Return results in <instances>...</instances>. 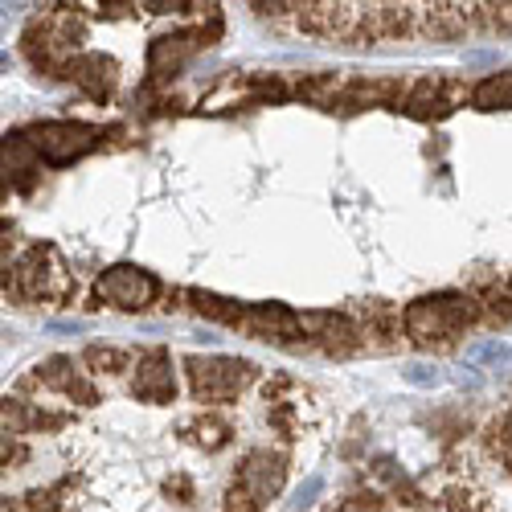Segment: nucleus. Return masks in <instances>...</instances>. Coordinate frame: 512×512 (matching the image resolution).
Wrapping results in <instances>:
<instances>
[{
    "label": "nucleus",
    "instance_id": "obj_1",
    "mask_svg": "<svg viewBox=\"0 0 512 512\" xmlns=\"http://www.w3.org/2000/svg\"><path fill=\"white\" fill-rule=\"evenodd\" d=\"M480 300L463 291H439V295H422V300L406 304L402 312V332L414 345H447L459 332H467L472 324H480Z\"/></svg>",
    "mask_w": 512,
    "mask_h": 512
},
{
    "label": "nucleus",
    "instance_id": "obj_2",
    "mask_svg": "<svg viewBox=\"0 0 512 512\" xmlns=\"http://www.w3.org/2000/svg\"><path fill=\"white\" fill-rule=\"evenodd\" d=\"M5 291L13 295V300H29V304H37V300L66 304L74 295V275L66 271L62 254L50 242H41V246H29L21 259L9 267Z\"/></svg>",
    "mask_w": 512,
    "mask_h": 512
},
{
    "label": "nucleus",
    "instance_id": "obj_3",
    "mask_svg": "<svg viewBox=\"0 0 512 512\" xmlns=\"http://www.w3.org/2000/svg\"><path fill=\"white\" fill-rule=\"evenodd\" d=\"M185 377L193 402H234L242 390H250L259 381V365H250L242 357H185Z\"/></svg>",
    "mask_w": 512,
    "mask_h": 512
},
{
    "label": "nucleus",
    "instance_id": "obj_4",
    "mask_svg": "<svg viewBox=\"0 0 512 512\" xmlns=\"http://www.w3.org/2000/svg\"><path fill=\"white\" fill-rule=\"evenodd\" d=\"M160 295V283L152 271L136 263H115L95 279V300L119 312H148Z\"/></svg>",
    "mask_w": 512,
    "mask_h": 512
},
{
    "label": "nucleus",
    "instance_id": "obj_5",
    "mask_svg": "<svg viewBox=\"0 0 512 512\" xmlns=\"http://www.w3.org/2000/svg\"><path fill=\"white\" fill-rule=\"evenodd\" d=\"M99 127L91 123H74V119H50V123H37L29 140L37 148V156L46 164H70L78 156H87L99 144Z\"/></svg>",
    "mask_w": 512,
    "mask_h": 512
},
{
    "label": "nucleus",
    "instance_id": "obj_6",
    "mask_svg": "<svg viewBox=\"0 0 512 512\" xmlns=\"http://www.w3.org/2000/svg\"><path fill=\"white\" fill-rule=\"evenodd\" d=\"M283 484H287V459L279 451H271V447H259V451H250L242 459V467H238V476H234L230 488H238L246 500L267 508L283 492Z\"/></svg>",
    "mask_w": 512,
    "mask_h": 512
},
{
    "label": "nucleus",
    "instance_id": "obj_7",
    "mask_svg": "<svg viewBox=\"0 0 512 512\" xmlns=\"http://www.w3.org/2000/svg\"><path fill=\"white\" fill-rule=\"evenodd\" d=\"M300 328L312 345H320L328 357H353L365 345V332L353 316H336V312H308L300 316Z\"/></svg>",
    "mask_w": 512,
    "mask_h": 512
},
{
    "label": "nucleus",
    "instance_id": "obj_8",
    "mask_svg": "<svg viewBox=\"0 0 512 512\" xmlns=\"http://www.w3.org/2000/svg\"><path fill=\"white\" fill-rule=\"evenodd\" d=\"M66 78L87 95L91 103H107L119 91V62L103 50H82L66 62Z\"/></svg>",
    "mask_w": 512,
    "mask_h": 512
},
{
    "label": "nucleus",
    "instance_id": "obj_9",
    "mask_svg": "<svg viewBox=\"0 0 512 512\" xmlns=\"http://www.w3.org/2000/svg\"><path fill=\"white\" fill-rule=\"evenodd\" d=\"M132 394L140 402H152V406H168L177 398V373H173V357L164 349H148L136 365V377H132Z\"/></svg>",
    "mask_w": 512,
    "mask_h": 512
},
{
    "label": "nucleus",
    "instance_id": "obj_10",
    "mask_svg": "<svg viewBox=\"0 0 512 512\" xmlns=\"http://www.w3.org/2000/svg\"><path fill=\"white\" fill-rule=\"evenodd\" d=\"M218 33V29H213ZM213 33L197 29V33H168V37H156L152 46H148V74L152 78H168V74H177L201 46H213Z\"/></svg>",
    "mask_w": 512,
    "mask_h": 512
},
{
    "label": "nucleus",
    "instance_id": "obj_11",
    "mask_svg": "<svg viewBox=\"0 0 512 512\" xmlns=\"http://www.w3.org/2000/svg\"><path fill=\"white\" fill-rule=\"evenodd\" d=\"M246 336L254 340H287V336H304L300 328V316L283 304H246V316H242V328Z\"/></svg>",
    "mask_w": 512,
    "mask_h": 512
},
{
    "label": "nucleus",
    "instance_id": "obj_12",
    "mask_svg": "<svg viewBox=\"0 0 512 512\" xmlns=\"http://www.w3.org/2000/svg\"><path fill=\"white\" fill-rule=\"evenodd\" d=\"M402 111L414 115V119H439V115L451 111V99H447V91H443V82L422 78V82H414V87L406 91Z\"/></svg>",
    "mask_w": 512,
    "mask_h": 512
},
{
    "label": "nucleus",
    "instance_id": "obj_13",
    "mask_svg": "<svg viewBox=\"0 0 512 512\" xmlns=\"http://www.w3.org/2000/svg\"><path fill=\"white\" fill-rule=\"evenodd\" d=\"M472 107H480V111H508L512 107V70L484 74L472 87Z\"/></svg>",
    "mask_w": 512,
    "mask_h": 512
},
{
    "label": "nucleus",
    "instance_id": "obj_14",
    "mask_svg": "<svg viewBox=\"0 0 512 512\" xmlns=\"http://www.w3.org/2000/svg\"><path fill=\"white\" fill-rule=\"evenodd\" d=\"M193 300V312L218 320V324H230V328H242V316H246V304L238 300H226V295H213V291H185Z\"/></svg>",
    "mask_w": 512,
    "mask_h": 512
},
{
    "label": "nucleus",
    "instance_id": "obj_15",
    "mask_svg": "<svg viewBox=\"0 0 512 512\" xmlns=\"http://www.w3.org/2000/svg\"><path fill=\"white\" fill-rule=\"evenodd\" d=\"M418 5H377V21H381V37H414L418 33Z\"/></svg>",
    "mask_w": 512,
    "mask_h": 512
},
{
    "label": "nucleus",
    "instance_id": "obj_16",
    "mask_svg": "<svg viewBox=\"0 0 512 512\" xmlns=\"http://www.w3.org/2000/svg\"><path fill=\"white\" fill-rule=\"evenodd\" d=\"M189 431H193V443L197 447H205V451H222L226 443H230V422L226 418H218V414H205V418H197L193 426H189Z\"/></svg>",
    "mask_w": 512,
    "mask_h": 512
},
{
    "label": "nucleus",
    "instance_id": "obj_17",
    "mask_svg": "<svg viewBox=\"0 0 512 512\" xmlns=\"http://www.w3.org/2000/svg\"><path fill=\"white\" fill-rule=\"evenodd\" d=\"M82 365L91 373H123L127 369V353L111 349V345H87L82 349Z\"/></svg>",
    "mask_w": 512,
    "mask_h": 512
},
{
    "label": "nucleus",
    "instance_id": "obj_18",
    "mask_svg": "<svg viewBox=\"0 0 512 512\" xmlns=\"http://www.w3.org/2000/svg\"><path fill=\"white\" fill-rule=\"evenodd\" d=\"M480 312L488 324H512V287H488L480 295Z\"/></svg>",
    "mask_w": 512,
    "mask_h": 512
},
{
    "label": "nucleus",
    "instance_id": "obj_19",
    "mask_svg": "<svg viewBox=\"0 0 512 512\" xmlns=\"http://www.w3.org/2000/svg\"><path fill=\"white\" fill-rule=\"evenodd\" d=\"M439 508L443 512H480V496L472 492V488H447L443 496H439Z\"/></svg>",
    "mask_w": 512,
    "mask_h": 512
},
{
    "label": "nucleus",
    "instance_id": "obj_20",
    "mask_svg": "<svg viewBox=\"0 0 512 512\" xmlns=\"http://www.w3.org/2000/svg\"><path fill=\"white\" fill-rule=\"evenodd\" d=\"M62 394H66L70 402H78V406H99V390H95L82 373H74V377H70V386H66Z\"/></svg>",
    "mask_w": 512,
    "mask_h": 512
},
{
    "label": "nucleus",
    "instance_id": "obj_21",
    "mask_svg": "<svg viewBox=\"0 0 512 512\" xmlns=\"http://www.w3.org/2000/svg\"><path fill=\"white\" fill-rule=\"evenodd\" d=\"M250 87H254V95H259V99H287V82H283L279 74H271V78H250Z\"/></svg>",
    "mask_w": 512,
    "mask_h": 512
},
{
    "label": "nucleus",
    "instance_id": "obj_22",
    "mask_svg": "<svg viewBox=\"0 0 512 512\" xmlns=\"http://www.w3.org/2000/svg\"><path fill=\"white\" fill-rule=\"evenodd\" d=\"M332 512H386L381 496H345Z\"/></svg>",
    "mask_w": 512,
    "mask_h": 512
},
{
    "label": "nucleus",
    "instance_id": "obj_23",
    "mask_svg": "<svg viewBox=\"0 0 512 512\" xmlns=\"http://www.w3.org/2000/svg\"><path fill=\"white\" fill-rule=\"evenodd\" d=\"M484 29L512 33V5H484Z\"/></svg>",
    "mask_w": 512,
    "mask_h": 512
},
{
    "label": "nucleus",
    "instance_id": "obj_24",
    "mask_svg": "<svg viewBox=\"0 0 512 512\" xmlns=\"http://www.w3.org/2000/svg\"><path fill=\"white\" fill-rule=\"evenodd\" d=\"M164 496H177V504H193V480L189 476H168L164 480Z\"/></svg>",
    "mask_w": 512,
    "mask_h": 512
},
{
    "label": "nucleus",
    "instance_id": "obj_25",
    "mask_svg": "<svg viewBox=\"0 0 512 512\" xmlns=\"http://www.w3.org/2000/svg\"><path fill=\"white\" fill-rule=\"evenodd\" d=\"M222 512H263V508L254 504V500H246L238 488H230V492H226V500H222Z\"/></svg>",
    "mask_w": 512,
    "mask_h": 512
},
{
    "label": "nucleus",
    "instance_id": "obj_26",
    "mask_svg": "<svg viewBox=\"0 0 512 512\" xmlns=\"http://www.w3.org/2000/svg\"><path fill=\"white\" fill-rule=\"evenodd\" d=\"M320 492V480H308L300 492H295V504H312V496Z\"/></svg>",
    "mask_w": 512,
    "mask_h": 512
}]
</instances>
